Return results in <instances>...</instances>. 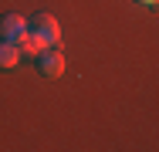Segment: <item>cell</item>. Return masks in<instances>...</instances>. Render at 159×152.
<instances>
[{
	"label": "cell",
	"mask_w": 159,
	"mask_h": 152,
	"mask_svg": "<svg viewBox=\"0 0 159 152\" xmlns=\"http://www.w3.org/2000/svg\"><path fill=\"white\" fill-rule=\"evenodd\" d=\"M37 71L44 74V78H61L64 74V54L58 44H48L41 54H37Z\"/></svg>",
	"instance_id": "obj_1"
},
{
	"label": "cell",
	"mask_w": 159,
	"mask_h": 152,
	"mask_svg": "<svg viewBox=\"0 0 159 152\" xmlns=\"http://www.w3.org/2000/svg\"><path fill=\"white\" fill-rule=\"evenodd\" d=\"M27 27L31 30H37L48 44H61V24L51 17V14H44V10H37L31 20H27Z\"/></svg>",
	"instance_id": "obj_2"
},
{
	"label": "cell",
	"mask_w": 159,
	"mask_h": 152,
	"mask_svg": "<svg viewBox=\"0 0 159 152\" xmlns=\"http://www.w3.org/2000/svg\"><path fill=\"white\" fill-rule=\"evenodd\" d=\"M24 30H27V20H24L17 10H10V14L0 17V37H3V41H14V44H17Z\"/></svg>",
	"instance_id": "obj_3"
},
{
	"label": "cell",
	"mask_w": 159,
	"mask_h": 152,
	"mask_svg": "<svg viewBox=\"0 0 159 152\" xmlns=\"http://www.w3.org/2000/svg\"><path fill=\"white\" fill-rule=\"evenodd\" d=\"M20 64V44H14V41H3L0 37V68L3 71H10V68H17Z\"/></svg>",
	"instance_id": "obj_4"
},
{
	"label": "cell",
	"mask_w": 159,
	"mask_h": 152,
	"mask_svg": "<svg viewBox=\"0 0 159 152\" xmlns=\"http://www.w3.org/2000/svg\"><path fill=\"white\" fill-rule=\"evenodd\" d=\"M17 44H20V51H27V54H34V58H37V54H41L44 47H48V41H44V37L37 34V30H31V27L20 34V41H17Z\"/></svg>",
	"instance_id": "obj_5"
},
{
	"label": "cell",
	"mask_w": 159,
	"mask_h": 152,
	"mask_svg": "<svg viewBox=\"0 0 159 152\" xmlns=\"http://www.w3.org/2000/svg\"><path fill=\"white\" fill-rule=\"evenodd\" d=\"M135 3H159V0H135Z\"/></svg>",
	"instance_id": "obj_6"
}]
</instances>
